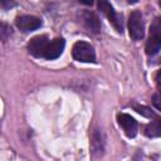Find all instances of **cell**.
<instances>
[{"label": "cell", "instance_id": "cell-8", "mask_svg": "<svg viewBox=\"0 0 161 161\" xmlns=\"http://www.w3.org/2000/svg\"><path fill=\"white\" fill-rule=\"evenodd\" d=\"M118 123L128 137H133L137 133V122L133 117L126 113L118 114Z\"/></svg>", "mask_w": 161, "mask_h": 161}, {"label": "cell", "instance_id": "cell-1", "mask_svg": "<svg viewBox=\"0 0 161 161\" xmlns=\"http://www.w3.org/2000/svg\"><path fill=\"white\" fill-rule=\"evenodd\" d=\"M161 48V16L156 18L150 28L148 39L146 43V53L148 55H155Z\"/></svg>", "mask_w": 161, "mask_h": 161}, {"label": "cell", "instance_id": "cell-7", "mask_svg": "<svg viewBox=\"0 0 161 161\" xmlns=\"http://www.w3.org/2000/svg\"><path fill=\"white\" fill-rule=\"evenodd\" d=\"M42 25V21L40 19L35 18V16H31V15H23V16H19L16 19V26L21 30V31H33L38 28H40Z\"/></svg>", "mask_w": 161, "mask_h": 161}, {"label": "cell", "instance_id": "cell-12", "mask_svg": "<svg viewBox=\"0 0 161 161\" xmlns=\"http://www.w3.org/2000/svg\"><path fill=\"white\" fill-rule=\"evenodd\" d=\"M135 109H136L140 114H143V116H146V117H155V113H153L150 108H147V107H143V106H136Z\"/></svg>", "mask_w": 161, "mask_h": 161}, {"label": "cell", "instance_id": "cell-6", "mask_svg": "<svg viewBox=\"0 0 161 161\" xmlns=\"http://www.w3.org/2000/svg\"><path fill=\"white\" fill-rule=\"evenodd\" d=\"M64 45H65L64 39H62V38H55V39H53L52 42H49V43H48V45H47V48H45V52H44L43 58L49 59V60L58 58V57L63 53Z\"/></svg>", "mask_w": 161, "mask_h": 161}, {"label": "cell", "instance_id": "cell-16", "mask_svg": "<svg viewBox=\"0 0 161 161\" xmlns=\"http://www.w3.org/2000/svg\"><path fill=\"white\" fill-rule=\"evenodd\" d=\"M79 1H82V3L86 4V5H91V4L93 3V0H79Z\"/></svg>", "mask_w": 161, "mask_h": 161}, {"label": "cell", "instance_id": "cell-15", "mask_svg": "<svg viewBox=\"0 0 161 161\" xmlns=\"http://www.w3.org/2000/svg\"><path fill=\"white\" fill-rule=\"evenodd\" d=\"M155 80H156V83H157V86H160L161 87V69L156 73V77H155Z\"/></svg>", "mask_w": 161, "mask_h": 161}, {"label": "cell", "instance_id": "cell-5", "mask_svg": "<svg viewBox=\"0 0 161 161\" xmlns=\"http://www.w3.org/2000/svg\"><path fill=\"white\" fill-rule=\"evenodd\" d=\"M48 38L47 35H36L34 36L29 44H28V50L31 55L34 57H43L44 55V52H45V48L48 45Z\"/></svg>", "mask_w": 161, "mask_h": 161}, {"label": "cell", "instance_id": "cell-4", "mask_svg": "<svg viewBox=\"0 0 161 161\" xmlns=\"http://www.w3.org/2000/svg\"><path fill=\"white\" fill-rule=\"evenodd\" d=\"M97 5H98V9H99V10L108 18V20L113 24V26L117 29V31L122 33V23H121V20L118 19V16L116 15V11L113 10V8H112V5L108 3V0H98Z\"/></svg>", "mask_w": 161, "mask_h": 161}, {"label": "cell", "instance_id": "cell-2", "mask_svg": "<svg viewBox=\"0 0 161 161\" xmlns=\"http://www.w3.org/2000/svg\"><path fill=\"white\" fill-rule=\"evenodd\" d=\"M72 54H73V58L78 62L91 63L96 60V54H94L92 45L86 42H77L73 45Z\"/></svg>", "mask_w": 161, "mask_h": 161}, {"label": "cell", "instance_id": "cell-14", "mask_svg": "<svg viewBox=\"0 0 161 161\" xmlns=\"http://www.w3.org/2000/svg\"><path fill=\"white\" fill-rule=\"evenodd\" d=\"M0 3H1V6L4 9H9V8L15 5V0H0Z\"/></svg>", "mask_w": 161, "mask_h": 161}, {"label": "cell", "instance_id": "cell-13", "mask_svg": "<svg viewBox=\"0 0 161 161\" xmlns=\"http://www.w3.org/2000/svg\"><path fill=\"white\" fill-rule=\"evenodd\" d=\"M152 102H153V106H155L157 109H160V111H161V91L153 96Z\"/></svg>", "mask_w": 161, "mask_h": 161}, {"label": "cell", "instance_id": "cell-10", "mask_svg": "<svg viewBox=\"0 0 161 161\" xmlns=\"http://www.w3.org/2000/svg\"><path fill=\"white\" fill-rule=\"evenodd\" d=\"M91 147H92V152L93 153H98V155H102L103 152V148H104V141H103V136H102V132L99 130H94L93 133H92V137H91Z\"/></svg>", "mask_w": 161, "mask_h": 161}, {"label": "cell", "instance_id": "cell-9", "mask_svg": "<svg viewBox=\"0 0 161 161\" xmlns=\"http://www.w3.org/2000/svg\"><path fill=\"white\" fill-rule=\"evenodd\" d=\"M82 19H83V23H84L86 28L89 31H92V33H98L99 31V29H101L99 20H98V18L93 13H91V11H83Z\"/></svg>", "mask_w": 161, "mask_h": 161}, {"label": "cell", "instance_id": "cell-3", "mask_svg": "<svg viewBox=\"0 0 161 161\" xmlns=\"http://www.w3.org/2000/svg\"><path fill=\"white\" fill-rule=\"evenodd\" d=\"M128 30H130V36L133 40H140L143 36V19H142V14L137 10L132 11L130 14L128 18Z\"/></svg>", "mask_w": 161, "mask_h": 161}, {"label": "cell", "instance_id": "cell-17", "mask_svg": "<svg viewBox=\"0 0 161 161\" xmlns=\"http://www.w3.org/2000/svg\"><path fill=\"white\" fill-rule=\"evenodd\" d=\"M127 1H128L130 4H136V3L138 1V0H127Z\"/></svg>", "mask_w": 161, "mask_h": 161}, {"label": "cell", "instance_id": "cell-18", "mask_svg": "<svg viewBox=\"0 0 161 161\" xmlns=\"http://www.w3.org/2000/svg\"><path fill=\"white\" fill-rule=\"evenodd\" d=\"M160 6H161V1H160Z\"/></svg>", "mask_w": 161, "mask_h": 161}, {"label": "cell", "instance_id": "cell-11", "mask_svg": "<svg viewBox=\"0 0 161 161\" xmlns=\"http://www.w3.org/2000/svg\"><path fill=\"white\" fill-rule=\"evenodd\" d=\"M145 133L148 137H161V118L150 122L145 128Z\"/></svg>", "mask_w": 161, "mask_h": 161}]
</instances>
